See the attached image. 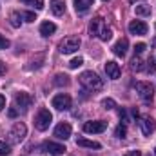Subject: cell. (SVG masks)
<instances>
[{
    "label": "cell",
    "mask_w": 156,
    "mask_h": 156,
    "mask_svg": "<svg viewBox=\"0 0 156 156\" xmlns=\"http://www.w3.org/2000/svg\"><path fill=\"white\" fill-rule=\"evenodd\" d=\"M80 83L87 89V91H100L104 87V80L98 76L94 71H83L80 75Z\"/></svg>",
    "instance_id": "obj_1"
},
{
    "label": "cell",
    "mask_w": 156,
    "mask_h": 156,
    "mask_svg": "<svg viewBox=\"0 0 156 156\" xmlns=\"http://www.w3.org/2000/svg\"><path fill=\"white\" fill-rule=\"evenodd\" d=\"M134 89L138 93V96L145 102V104H151L153 102V96H154V89L149 82H136L134 83Z\"/></svg>",
    "instance_id": "obj_2"
},
{
    "label": "cell",
    "mask_w": 156,
    "mask_h": 156,
    "mask_svg": "<svg viewBox=\"0 0 156 156\" xmlns=\"http://www.w3.org/2000/svg\"><path fill=\"white\" fill-rule=\"evenodd\" d=\"M80 44H82V42H80L78 37H67V38H64L58 44V51H60L62 55H71V53L78 51Z\"/></svg>",
    "instance_id": "obj_3"
},
{
    "label": "cell",
    "mask_w": 156,
    "mask_h": 156,
    "mask_svg": "<svg viewBox=\"0 0 156 156\" xmlns=\"http://www.w3.org/2000/svg\"><path fill=\"white\" fill-rule=\"evenodd\" d=\"M51 122H53V115L49 113V109H40L35 116V127L38 131H47Z\"/></svg>",
    "instance_id": "obj_4"
},
{
    "label": "cell",
    "mask_w": 156,
    "mask_h": 156,
    "mask_svg": "<svg viewBox=\"0 0 156 156\" xmlns=\"http://www.w3.org/2000/svg\"><path fill=\"white\" fill-rule=\"evenodd\" d=\"M71 96L69 94H66V93H60V94H56L55 98H53V107L55 109H58V111H67V109H71Z\"/></svg>",
    "instance_id": "obj_5"
},
{
    "label": "cell",
    "mask_w": 156,
    "mask_h": 156,
    "mask_svg": "<svg viewBox=\"0 0 156 156\" xmlns=\"http://www.w3.org/2000/svg\"><path fill=\"white\" fill-rule=\"evenodd\" d=\"M26 133H27V127H26L22 122H16V123L13 125L11 133H9V138H11V142H13V144H20V142L24 140Z\"/></svg>",
    "instance_id": "obj_6"
},
{
    "label": "cell",
    "mask_w": 156,
    "mask_h": 156,
    "mask_svg": "<svg viewBox=\"0 0 156 156\" xmlns=\"http://www.w3.org/2000/svg\"><path fill=\"white\" fill-rule=\"evenodd\" d=\"M31 96L27 94V93H24V91H20V93H16L15 94V107L18 109V111H27L29 107H31Z\"/></svg>",
    "instance_id": "obj_7"
},
{
    "label": "cell",
    "mask_w": 156,
    "mask_h": 156,
    "mask_svg": "<svg viewBox=\"0 0 156 156\" xmlns=\"http://www.w3.org/2000/svg\"><path fill=\"white\" fill-rule=\"evenodd\" d=\"M107 129V122L104 120H96V122H85L83 123V131L89 133V134H94V133H104Z\"/></svg>",
    "instance_id": "obj_8"
},
{
    "label": "cell",
    "mask_w": 156,
    "mask_h": 156,
    "mask_svg": "<svg viewBox=\"0 0 156 156\" xmlns=\"http://www.w3.org/2000/svg\"><path fill=\"white\" fill-rule=\"evenodd\" d=\"M140 129H142V133L145 134V136H151L153 133H154V129H156V122L153 120L151 116H144V118H140Z\"/></svg>",
    "instance_id": "obj_9"
},
{
    "label": "cell",
    "mask_w": 156,
    "mask_h": 156,
    "mask_svg": "<svg viewBox=\"0 0 156 156\" xmlns=\"http://www.w3.org/2000/svg\"><path fill=\"white\" fill-rule=\"evenodd\" d=\"M44 151H45V153H49V154H53V156H60V154H64L67 149H66V145H62V144L44 142Z\"/></svg>",
    "instance_id": "obj_10"
},
{
    "label": "cell",
    "mask_w": 156,
    "mask_h": 156,
    "mask_svg": "<svg viewBox=\"0 0 156 156\" xmlns=\"http://www.w3.org/2000/svg\"><path fill=\"white\" fill-rule=\"evenodd\" d=\"M55 136H56L58 140H67V138L71 136V125H69L67 122L58 123V125L55 127Z\"/></svg>",
    "instance_id": "obj_11"
},
{
    "label": "cell",
    "mask_w": 156,
    "mask_h": 156,
    "mask_svg": "<svg viewBox=\"0 0 156 156\" xmlns=\"http://www.w3.org/2000/svg\"><path fill=\"white\" fill-rule=\"evenodd\" d=\"M147 29H149L147 24L142 22V20H133V22L129 24V31H131V35H145Z\"/></svg>",
    "instance_id": "obj_12"
},
{
    "label": "cell",
    "mask_w": 156,
    "mask_h": 156,
    "mask_svg": "<svg viewBox=\"0 0 156 156\" xmlns=\"http://www.w3.org/2000/svg\"><path fill=\"white\" fill-rule=\"evenodd\" d=\"M105 73H107V78H111V80H118L120 75H122V69H120V66H118L116 62H107L105 64Z\"/></svg>",
    "instance_id": "obj_13"
},
{
    "label": "cell",
    "mask_w": 156,
    "mask_h": 156,
    "mask_svg": "<svg viewBox=\"0 0 156 156\" xmlns=\"http://www.w3.org/2000/svg\"><path fill=\"white\" fill-rule=\"evenodd\" d=\"M127 47H129V42H127V38H120L116 44H115V47H113V53H115L116 56H125Z\"/></svg>",
    "instance_id": "obj_14"
},
{
    "label": "cell",
    "mask_w": 156,
    "mask_h": 156,
    "mask_svg": "<svg viewBox=\"0 0 156 156\" xmlns=\"http://www.w3.org/2000/svg\"><path fill=\"white\" fill-rule=\"evenodd\" d=\"M49 7H51L53 15L60 16V15H64V11H66V0H51V2H49Z\"/></svg>",
    "instance_id": "obj_15"
},
{
    "label": "cell",
    "mask_w": 156,
    "mask_h": 156,
    "mask_svg": "<svg viewBox=\"0 0 156 156\" xmlns=\"http://www.w3.org/2000/svg\"><path fill=\"white\" fill-rule=\"evenodd\" d=\"M104 24H105V22H104V18H102V16L93 18V22H91V26H89L91 37H98V33H100V29H102V26H104Z\"/></svg>",
    "instance_id": "obj_16"
},
{
    "label": "cell",
    "mask_w": 156,
    "mask_h": 156,
    "mask_svg": "<svg viewBox=\"0 0 156 156\" xmlns=\"http://www.w3.org/2000/svg\"><path fill=\"white\" fill-rule=\"evenodd\" d=\"M55 31H56V26H55L53 22L45 20V22H42V24H40V35H44V37H49V35H53Z\"/></svg>",
    "instance_id": "obj_17"
},
{
    "label": "cell",
    "mask_w": 156,
    "mask_h": 156,
    "mask_svg": "<svg viewBox=\"0 0 156 156\" xmlns=\"http://www.w3.org/2000/svg\"><path fill=\"white\" fill-rule=\"evenodd\" d=\"M76 145H80V147H87V149H100V147H102L98 142L85 140V138H76Z\"/></svg>",
    "instance_id": "obj_18"
},
{
    "label": "cell",
    "mask_w": 156,
    "mask_h": 156,
    "mask_svg": "<svg viewBox=\"0 0 156 156\" xmlns=\"http://www.w3.org/2000/svg\"><path fill=\"white\" fill-rule=\"evenodd\" d=\"M93 2L94 0H75V9L80 11V13H83V11H87L93 5Z\"/></svg>",
    "instance_id": "obj_19"
},
{
    "label": "cell",
    "mask_w": 156,
    "mask_h": 156,
    "mask_svg": "<svg viewBox=\"0 0 156 156\" xmlns=\"http://www.w3.org/2000/svg\"><path fill=\"white\" fill-rule=\"evenodd\" d=\"M134 13H136L138 16H149V15H151V5H147V4L134 5Z\"/></svg>",
    "instance_id": "obj_20"
},
{
    "label": "cell",
    "mask_w": 156,
    "mask_h": 156,
    "mask_svg": "<svg viewBox=\"0 0 156 156\" xmlns=\"http://www.w3.org/2000/svg\"><path fill=\"white\" fill-rule=\"evenodd\" d=\"M9 22H11L13 27H20V26H22V13L13 11V13L9 15Z\"/></svg>",
    "instance_id": "obj_21"
},
{
    "label": "cell",
    "mask_w": 156,
    "mask_h": 156,
    "mask_svg": "<svg viewBox=\"0 0 156 156\" xmlns=\"http://www.w3.org/2000/svg\"><path fill=\"white\" fill-rule=\"evenodd\" d=\"M113 37V31H111V27H107L105 24L102 26V29H100V33H98V38L104 40V42H107V40H111Z\"/></svg>",
    "instance_id": "obj_22"
},
{
    "label": "cell",
    "mask_w": 156,
    "mask_h": 156,
    "mask_svg": "<svg viewBox=\"0 0 156 156\" xmlns=\"http://www.w3.org/2000/svg\"><path fill=\"white\" fill-rule=\"evenodd\" d=\"M115 136L120 138V140H123L125 136H127V127H125V123H120L116 127V131H115Z\"/></svg>",
    "instance_id": "obj_23"
},
{
    "label": "cell",
    "mask_w": 156,
    "mask_h": 156,
    "mask_svg": "<svg viewBox=\"0 0 156 156\" xmlns=\"http://www.w3.org/2000/svg\"><path fill=\"white\" fill-rule=\"evenodd\" d=\"M22 4H26V5H33L35 9H42L44 7V0H20Z\"/></svg>",
    "instance_id": "obj_24"
},
{
    "label": "cell",
    "mask_w": 156,
    "mask_h": 156,
    "mask_svg": "<svg viewBox=\"0 0 156 156\" xmlns=\"http://www.w3.org/2000/svg\"><path fill=\"white\" fill-rule=\"evenodd\" d=\"M55 83L56 85H67L69 83V76L67 75H56L55 76Z\"/></svg>",
    "instance_id": "obj_25"
},
{
    "label": "cell",
    "mask_w": 156,
    "mask_h": 156,
    "mask_svg": "<svg viewBox=\"0 0 156 156\" xmlns=\"http://www.w3.org/2000/svg\"><path fill=\"white\" fill-rule=\"evenodd\" d=\"M102 107H104V109H115V107H116V102H115L113 98H104V100H102Z\"/></svg>",
    "instance_id": "obj_26"
},
{
    "label": "cell",
    "mask_w": 156,
    "mask_h": 156,
    "mask_svg": "<svg viewBox=\"0 0 156 156\" xmlns=\"http://www.w3.org/2000/svg\"><path fill=\"white\" fill-rule=\"evenodd\" d=\"M142 60L138 58V56H134L133 60H131V67H133V71H142Z\"/></svg>",
    "instance_id": "obj_27"
},
{
    "label": "cell",
    "mask_w": 156,
    "mask_h": 156,
    "mask_svg": "<svg viewBox=\"0 0 156 156\" xmlns=\"http://www.w3.org/2000/svg\"><path fill=\"white\" fill-rule=\"evenodd\" d=\"M7 154H11V147L5 142H0V156H7Z\"/></svg>",
    "instance_id": "obj_28"
},
{
    "label": "cell",
    "mask_w": 156,
    "mask_h": 156,
    "mask_svg": "<svg viewBox=\"0 0 156 156\" xmlns=\"http://www.w3.org/2000/svg\"><path fill=\"white\" fill-rule=\"evenodd\" d=\"M82 64H83V58H80V56H78V58H73V60L69 62V67H71V69H78Z\"/></svg>",
    "instance_id": "obj_29"
},
{
    "label": "cell",
    "mask_w": 156,
    "mask_h": 156,
    "mask_svg": "<svg viewBox=\"0 0 156 156\" xmlns=\"http://www.w3.org/2000/svg\"><path fill=\"white\" fill-rule=\"evenodd\" d=\"M22 18H26V22H35V20H37V16H35L33 11H26V13H22Z\"/></svg>",
    "instance_id": "obj_30"
},
{
    "label": "cell",
    "mask_w": 156,
    "mask_h": 156,
    "mask_svg": "<svg viewBox=\"0 0 156 156\" xmlns=\"http://www.w3.org/2000/svg\"><path fill=\"white\" fill-rule=\"evenodd\" d=\"M145 47H147V45H145L144 42H140V44H136V45H134V55H142V53L145 51Z\"/></svg>",
    "instance_id": "obj_31"
},
{
    "label": "cell",
    "mask_w": 156,
    "mask_h": 156,
    "mask_svg": "<svg viewBox=\"0 0 156 156\" xmlns=\"http://www.w3.org/2000/svg\"><path fill=\"white\" fill-rule=\"evenodd\" d=\"M7 47H9V40L0 35V49H7Z\"/></svg>",
    "instance_id": "obj_32"
},
{
    "label": "cell",
    "mask_w": 156,
    "mask_h": 156,
    "mask_svg": "<svg viewBox=\"0 0 156 156\" xmlns=\"http://www.w3.org/2000/svg\"><path fill=\"white\" fill-rule=\"evenodd\" d=\"M4 107H5V96H4V94H0V111H2Z\"/></svg>",
    "instance_id": "obj_33"
},
{
    "label": "cell",
    "mask_w": 156,
    "mask_h": 156,
    "mask_svg": "<svg viewBox=\"0 0 156 156\" xmlns=\"http://www.w3.org/2000/svg\"><path fill=\"white\" fill-rule=\"evenodd\" d=\"M16 115H18V109H13V107H11V109H9V116H11V118H15Z\"/></svg>",
    "instance_id": "obj_34"
},
{
    "label": "cell",
    "mask_w": 156,
    "mask_h": 156,
    "mask_svg": "<svg viewBox=\"0 0 156 156\" xmlns=\"http://www.w3.org/2000/svg\"><path fill=\"white\" fill-rule=\"evenodd\" d=\"M125 156H142V153L140 151H131V153H127Z\"/></svg>",
    "instance_id": "obj_35"
},
{
    "label": "cell",
    "mask_w": 156,
    "mask_h": 156,
    "mask_svg": "<svg viewBox=\"0 0 156 156\" xmlns=\"http://www.w3.org/2000/svg\"><path fill=\"white\" fill-rule=\"evenodd\" d=\"M4 73H5V66H4V64H2V62H0V76H2V75H4Z\"/></svg>",
    "instance_id": "obj_36"
},
{
    "label": "cell",
    "mask_w": 156,
    "mask_h": 156,
    "mask_svg": "<svg viewBox=\"0 0 156 156\" xmlns=\"http://www.w3.org/2000/svg\"><path fill=\"white\" fill-rule=\"evenodd\" d=\"M129 2H136V0H129Z\"/></svg>",
    "instance_id": "obj_37"
},
{
    "label": "cell",
    "mask_w": 156,
    "mask_h": 156,
    "mask_svg": "<svg viewBox=\"0 0 156 156\" xmlns=\"http://www.w3.org/2000/svg\"><path fill=\"white\" fill-rule=\"evenodd\" d=\"M154 154H156V147H154Z\"/></svg>",
    "instance_id": "obj_38"
},
{
    "label": "cell",
    "mask_w": 156,
    "mask_h": 156,
    "mask_svg": "<svg viewBox=\"0 0 156 156\" xmlns=\"http://www.w3.org/2000/svg\"><path fill=\"white\" fill-rule=\"evenodd\" d=\"M104 2H109V0H104Z\"/></svg>",
    "instance_id": "obj_39"
}]
</instances>
